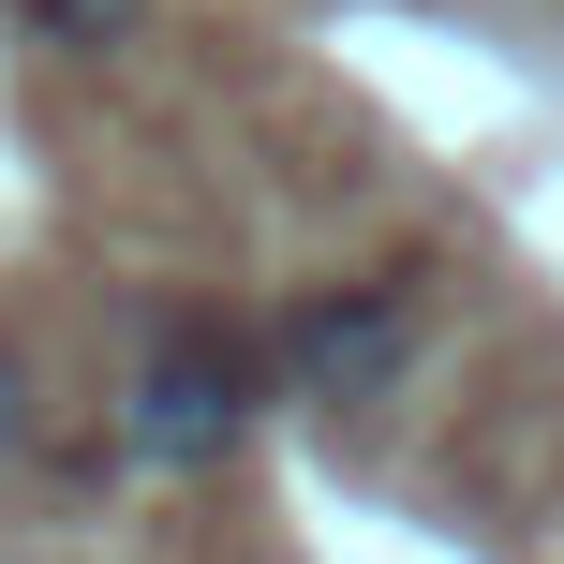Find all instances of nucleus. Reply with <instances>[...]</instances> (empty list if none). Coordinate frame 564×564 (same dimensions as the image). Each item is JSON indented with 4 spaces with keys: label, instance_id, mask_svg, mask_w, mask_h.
Instances as JSON below:
<instances>
[{
    "label": "nucleus",
    "instance_id": "obj_1",
    "mask_svg": "<svg viewBox=\"0 0 564 564\" xmlns=\"http://www.w3.org/2000/svg\"><path fill=\"white\" fill-rule=\"evenodd\" d=\"M119 431H134V460H164V476L238 460V431H253V357H238L224 327H194V312H178V327H149Z\"/></svg>",
    "mask_w": 564,
    "mask_h": 564
},
{
    "label": "nucleus",
    "instance_id": "obj_2",
    "mask_svg": "<svg viewBox=\"0 0 564 564\" xmlns=\"http://www.w3.org/2000/svg\"><path fill=\"white\" fill-rule=\"evenodd\" d=\"M401 371H416V297L401 282H327V297L282 312V387L327 401V416L401 401Z\"/></svg>",
    "mask_w": 564,
    "mask_h": 564
},
{
    "label": "nucleus",
    "instance_id": "obj_3",
    "mask_svg": "<svg viewBox=\"0 0 564 564\" xmlns=\"http://www.w3.org/2000/svg\"><path fill=\"white\" fill-rule=\"evenodd\" d=\"M0 15H15L45 59H119V45L149 30V0H0Z\"/></svg>",
    "mask_w": 564,
    "mask_h": 564
},
{
    "label": "nucleus",
    "instance_id": "obj_4",
    "mask_svg": "<svg viewBox=\"0 0 564 564\" xmlns=\"http://www.w3.org/2000/svg\"><path fill=\"white\" fill-rule=\"evenodd\" d=\"M30 446H45V387H30V357L0 341V476H15Z\"/></svg>",
    "mask_w": 564,
    "mask_h": 564
}]
</instances>
